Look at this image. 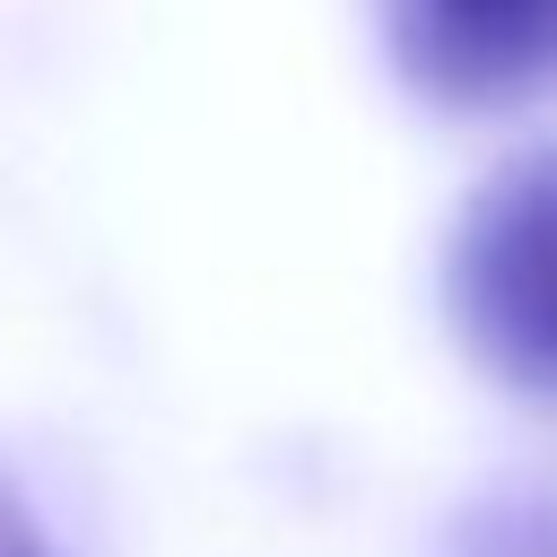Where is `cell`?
I'll return each mask as SVG.
<instances>
[{
	"mask_svg": "<svg viewBox=\"0 0 557 557\" xmlns=\"http://www.w3.org/2000/svg\"><path fill=\"white\" fill-rule=\"evenodd\" d=\"M444 313L479 374L557 409V148L505 157L453 218Z\"/></svg>",
	"mask_w": 557,
	"mask_h": 557,
	"instance_id": "6da1fadb",
	"label": "cell"
},
{
	"mask_svg": "<svg viewBox=\"0 0 557 557\" xmlns=\"http://www.w3.org/2000/svg\"><path fill=\"white\" fill-rule=\"evenodd\" d=\"M383 44L435 113H513L557 87V0H383Z\"/></svg>",
	"mask_w": 557,
	"mask_h": 557,
	"instance_id": "7a4b0ae2",
	"label": "cell"
},
{
	"mask_svg": "<svg viewBox=\"0 0 557 557\" xmlns=\"http://www.w3.org/2000/svg\"><path fill=\"white\" fill-rule=\"evenodd\" d=\"M453 557H557V487L548 479L487 487L453 522Z\"/></svg>",
	"mask_w": 557,
	"mask_h": 557,
	"instance_id": "3957f363",
	"label": "cell"
},
{
	"mask_svg": "<svg viewBox=\"0 0 557 557\" xmlns=\"http://www.w3.org/2000/svg\"><path fill=\"white\" fill-rule=\"evenodd\" d=\"M0 557H52V540H44V522L26 513V496L0 479Z\"/></svg>",
	"mask_w": 557,
	"mask_h": 557,
	"instance_id": "277c9868",
	"label": "cell"
}]
</instances>
